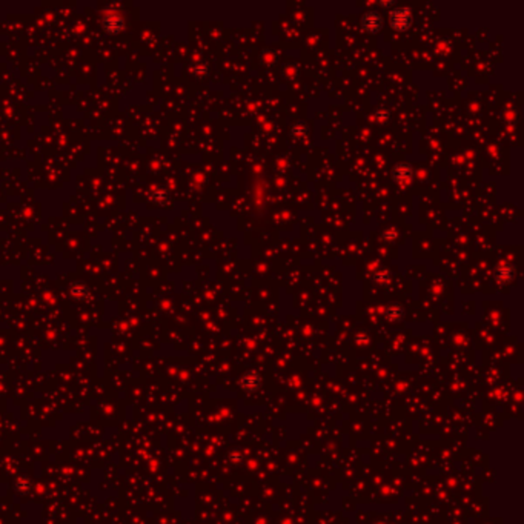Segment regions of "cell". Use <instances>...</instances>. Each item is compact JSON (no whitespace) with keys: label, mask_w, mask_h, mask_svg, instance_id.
<instances>
[{"label":"cell","mask_w":524,"mask_h":524,"mask_svg":"<svg viewBox=\"0 0 524 524\" xmlns=\"http://www.w3.org/2000/svg\"><path fill=\"white\" fill-rule=\"evenodd\" d=\"M391 22H392V26L398 31H404L408 29L411 26V22H412V15L409 12L408 8H398L395 11H392V15H391Z\"/></svg>","instance_id":"1"},{"label":"cell","mask_w":524,"mask_h":524,"mask_svg":"<svg viewBox=\"0 0 524 524\" xmlns=\"http://www.w3.org/2000/svg\"><path fill=\"white\" fill-rule=\"evenodd\" d=\"M361 23H363V28L367 32H377L381 28V25H383V19H381V15H378L377 12L370 11L366 15H363Z\"/></svg>","instance_id":"2"}]
</instances>
